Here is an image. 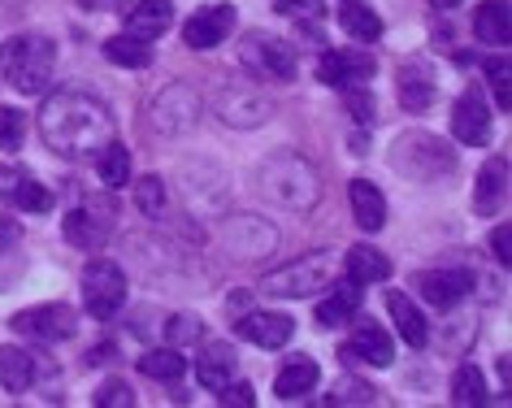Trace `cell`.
I'll use <instances>...</instances> for the list:
<instances>
[{
  "label": "cell",
  "mask_w": 512,
  "mask_h": 408,
  "mask_svg": "<svg viewBox=\"0 0 512 408\" xmlns=\"http://www.w3.org/2000/svg\"><path fill=\"white\" fill-rule=\"evenodd\" d=\"M40 131H44V144L61 152V157H96L113 139V113L92 92L66 87V92H53L44 100Z\"/></svg>",
  "instance_id": "6da1fadb"
},
{
  "label": "cell",
  "mask_w": 512,
  "mask_h": 408,
  "mask_svg": "<svg viewBox=\"0 0 512 408\" xmlns=\"http://www.w3.org/2000/svg\"><path fill=\"white\" fill-rule=\"evenodd\" d=\"M256 187H261L265 200H274L278 209H291V213H304L313 209L322 187H317V170L296 152H278V157L261 161L256 170Z\"/></svg>",
  "instance_id": "7a4b0ae2"
},
{
  "label": "cell",
  "mask_w": 512,
  "mask_h": 408,
  "mask_svg": "<svg viewBox=\"0 0 512 408\" xmlns=\"http://www.w3.org/2000/svg\"><path fill=\"white\" fill-rule=\"evenodd\" d=\"M57 66V48L44 35H9L0 44V74L18 87L22 96H40Z\"/></svg>",
  "instance_id": "3957f363"
},
{
  "label": "cell",
  "mask_w": 512,
  "mask_h": 408,
  "mask_svg": "<svg viewBox=\"0 0 512 408\" xmlns=\"http://www.w3.org/2000/svg\"><path fill=\"white\" fill-rule=\"evenodd\" d=\"M391 170L413 178V183H434V178H447L456 170V152L439 135L408 131L391 144Z\"/></svg>",
  "instance_id": "277c9868"
},
{
  "label": "cell",
  "mask_w": 512,
  "mask_h": 408,
  "mask_svg": "<svg viewBox=\"0 0 512 408\" xmlns=\"http://www.w3.org/2000/svg\"><path fill=\"white\" fill-rule=\"evenodd\" d=\"M330 283V252H304L283 270H270L261 278V291L274 300H309Z\"/></svg>",
  "instance_id": "5b68a950"
},
{
  "label": "cell",
  "mask_w": 512,
  "mask_h": 408,
  "mask_svg": "<svg viewBox=\"0 0 512 408\" xmlns=\"http://www.w3.org/2000/svg\"><path fill=\"white\" fill-rule=\"evenodd\" d=\"M126 304V274L118 270V261H87L83 270V309L96 317V322H109L118 317V309Z\"/></svg>",
  "instance_id": "8992f818"
},
{
  "label": "cell",
  "mask_w": 512,
  "mask_h": 408,
  "mask_svg": "<svg viewBox=\"0 0 512 408\" xmlns=\"http://www.w3.org/2000/svg\"><path fill=\"white\" fill-rule=\"evenodd\" d=\"M217 118H222L226 126H261L265 118L274 113V100L261 92L256 83H239V79H230L222 83V92H217Z\"/></svg>",
  "instance_id": "52a82bcc"
},
{
  "label": "cell",
  "mask_w": 512,
  "mask_h": 408,
  "mask_svg": "<svg viewBox=\"0 0 512 408\" xmlns=\"http://www.w3.org/2000/svg\"><path fill=\"white\" fill-rule=\"evenodd\" d=\"M243 61H248L261 79H274V83L296 79V48L270 31H252L248 40H243Z\"/></svg>",
  "instance_id": "ba28073f"
},
{
  "label": "cell",
  "mask_w": 512,
  "mask_h": 408,
  "mask_svg": "<svg viewBox=\"0 0 512 408\" xmlns=\"http://www.w3.org/2000/svg\"><path fill=\"white\" fill-rule=\"evenodd\" d=\"M14 330L35 343H66L79 330V313L70 304H35V309H22L14 317Z\"/></svg>",
  "instance_id": "9c48e42d"
},
{
  "label": "cell",
  "mask_w": 512,
  "mask_h": 408,
  "mask_svg": "<svg viewBox=\"0 0 512 408\" xmlns=\"http://www.w3.org/2000/svg\"><path fill=\"white\" fill-rule=\"evenodd\" d=\"M378 61L365 53V48H326L322 61H317V79L335 92H348V87H361L374 79Z\"/></svg>",
  "instance_id": "30bf717a"
},
{
  "label": "cell",
  "mask_w": 512,
  "mask_h": 408,
  "mask_svg": "<svg viewBox=\"0 0 512 408\" xmlns=\"http://www.w3.org/2000/svg\"><path fill=\"white\" fill-rule=\"evenodd\" d=\"M196 113H200V100L191 92L187 83H174L165 87V92L152 100V126H157L161 135H183L196 126Z\"/></svg>",
  "instance_id": "8fae6325"
},
{
  "label": "cell",
  "mask_w": 512,
  "mask_h": 408,
  "mask_svg": "<svg viewBox=\"0 0 512 408\" xmlns=\"http://www.w3.org/2000/svg\"><path fill=\"white\" fill-rule=\"evenodd\" d=\"M113 235V209L109 204H79L66 213V239L83 252H100Z\"/></svg>",
  "instance_id": "7c38bea8"
},
{
  "label": "cell",
  "mask_w": 512,
  "mask_h": 408,
  "mask_svg": "<svg viewBox=\"0 0 512 408\" xmlns=\"http://www.w3.org/2000/svg\"><path fill=\"white\" fill-rule=\"evenodd\" d=\"M235 22L239 18H235V9L230 5H204V9H196V14L187 18L183 44L196 48V53H209V48H217L230 31H235Z\"/></svg>",
  "instance_id": "4fadbf2b"
},
{
  "label": "cell",
  "mask_w": 512,
  "mask_h": 408,
  "mask_svg": "<svg viewBox=\"0 0 512 408\" xmlns=\"http://www.w3.org/2000/svg\"><path fill=\"white\" fill-rule=\"evenodd\" d=\"M452 135L460 139V144H469V148L491 144V109H486V100H482L478 87H469V92L456 100V109H452Z\"/></svg>",
  "instance_id": "5bb4252c"
},
{
  "label": "cell",
  "mask_w": 512,
  "mask_h": 408,
  "mask_svg": "<svg viewBox=\"0 0 512 408\" xmlns=\"http://www.w3.org/2000/svg\"><path fill=\"white\" fill-rule=\"evenodd\" d=\"M417 287H421V296H426L434 309H456V304L473 291V274L465 270V265H447V270L421 274Z\"/></svg>",
  "instance_id": "9a60e30c"
},
{
  "label": "cell",
  "mask_w": 512,
  "mask_h": 408,
  "mask_svg": "<svg viewBox=\"0 0 512 408\" xmlns=\"http://www.w3.org/2000/svg\"><path fill=\"white\" fill-rule=\"evenodd\" d=\"M504 204H508V161L491 157L482 165V174H478V187H473V213L495 218Z\"/></svg>",
  "instance_id": "2e32d148"
},
{
  "label": "cell",
  "mask_w": 512,
  "mask_h": 408,
  "mask_svg": "<svg viewBox=\"0 0 512 408\" xmlns=\"http://www.w3.org/2000/svg\"><path fill=\"white\" fill-rule=\"evenodd\" d=\"M239 335L248 339V343H256V348H283V343L296 335V322H291L287 313H248V317H239Z\"/></svg>",
  "instance_id": "e0dca14e"
},
{
  "label": "cell",
  "mask_w": 512,
  "mask_h": 408,
  "mask_svg": "<svg viewBox=\"0 0 512 408\" xmlns=\"http://www.w3.org/2000/svg\"><path fill=\"white\" fill-rule=\"evenodd\" d=\"M343 361H369V365H391L395 361V339L387 335V330H382L378 322H365L356 326V339L348 343V348L339 352Z\"/></svg>",
  "instance_id": "ac0fdd59"
},
{
  "label": "cell",
  "mask_w": 512,
  "mask_h": 408,
  "mask_svg": "<svg viewBox=\"0 0 512 408\" xmlns=\"http://www.w3.org/2000/svg\"><path fill=\"white\" fill-rule=\"evenodd\" d=\"M348 204H352V218L361 231L378 235L382 226H387V200H382V191L369 183V178H352L348 183Z\"/></svg>",
  "instance_id": "d6986e66"
},
{
  "label": "cell",
  "mask_w": 512,
  "mask_h": 408,
  "mask_svg": "<svg viewBox=\"0 0 512 408\" xmlns=\"http://www.w3.org/2000/svg\"><path fill=\"white\" fill-rule=\"evenodd\" d=\"M317 378H322V369H317L313 356H291V361L278 369V378H274V395L278 400H304L313 387H317Z\"/></svg>",
  "instance_id": "ffe728a7"
},
{
  "label": "cell",
  "mask_w": 512,
  "mask_h": 408,
  "mask_svg": "<svg viewBox=\"0 0 512 408\" xmlns=\"http://www.w3.org/2000/svg\"><path fill=\"white\" fill-rule=\"evenodd\" d=\"M174 22V5L170 0H139V5L126 14V31L139 35V40H161Z\"/></svg>",
  "instance_id": "44dd1931"
},
{
  "label": "cell",
  "mask_w": 512,
  "mask_h": 408,
  "mask_svg": "<svg viewBox=\"0 0 512 408\" xmlns=\"http://www.w3.org/2000/svg\"><path fill=\"white\" fill-rule=\"evenodd\" d=\"M387 309H391V317H395V330H400V339L408 343V348H426V343H430L426 313H421L417 304L404 296V291H391V296H387Z\"/></svg>",
  "instance_id": "7402d4cb"
},
{
  "label": "cell",
  "mask_w": 512,
  "mask_h": 408,
  "mask_svg": "<svg viewBox=\"0 0 512 408\" xmlns=\"http://www.w3.org/2000/svg\"><path fill=\"white\" fill-rule=\"evenodd\" d=\"M361 296H365V291L356 287V283H343L335 291H326V300L317 304V326H322V330L348 326L352 317H356V309H361Z\"/></svg>",
  "instance_id": "603a6c76"
},
{
  "label": "cell",
  "mask_w": 512,
  "mask_h": 408,
  "mask_svg": "<svg viewBox=\"0 0 512 408\" xmlns=\"http://www.w3.org/2000/svg\"><path fill=\"white\" fill-rule=\"evenodd\" d=\"M434 74L421 66V61H408V66L400 70V105L408 113H421V109H430L434 105Z\"/></svg>",
  "instance_id": "cb8c5ba5"
},
{
  "label": "cell",
  "mask_w": 512,
  "mask_h": 408,
  "mask_svg": "<svg viewBox=\"0 0 512 408\" xmlns=\"http://www.w3.org/2000/svg\"><path fill=\"white\" fill-rule=\"evenodd\" d=\"M387 278H391V261L382 257L378 248L356 244V248L348 252V283L369 287V283H387Z\"/></svg>",
  "instance_id": "d4e9b609"
},
{
  "label": "cell",
  "mask_w": 512,
  "mask_h": 408,
  "mask_svg": "<svg viewBox=\"0 0 512 408\" xmlns=\"http://www.w3.org/2000/svg\"><path fill=\"white\" fill-rule=\"evenodd\" d=\"M339 27L348 31L356 44H374L382 35V18L365 5V0H343L339 5Z\"/></svg>",
  "instance_id": "484cf974"
},
{
  "label": "cell",
  "mask_w": 512,
  "mask_h": 408,
  "mask_svg": "<svg viewBox=\"0 0 512 408\" xmlns=\"http://www.w3.org/2000/svg\"><path fill=\"white\" fill-rule=\"evenodd\" d=\"M35 369L40 365H35V356L27 348H9V343L0 348V387L5 391H14V395L27 391L35 382Z\"/></svg>",
  "instance_id": "4316f807"
},
{
  "label": "cell",
  "mask_w": 512,
  "mask_h": 408,
  "mask_svg": "<svg viewBox=\"0 0 512 408\" xmlns=\"http://www.w3.org/2000/svg\"><path fill=\"white\" fill-rule=\"evenodd\" d=\"M473 35L491 48H508V0H486V5H478Z\"/></svg>",
  "instance_id": "83f0119b"
},
{
  "label": "cell",
  "mask_w": 512,
  "mask_h": 408,
  "mask_svg": "<svg viewBox=\"0 0 512 408\" xmlns=\"http://www.w3.org/2000/svg\"><path fill=\"white\" fill-rule=\"evenodd\" d=\"M196 378H200V387L222 391L226 382L235 378V352L222 348V343H213V348H204V356L196 361Z\"/></svg>",
  "instance_id": "f1b7e54d"
},
{
  "label": "cell",
  "mask_w": 512,
  "mask_h": 408,
  "mask_svg": "<svg viewBox=\"0 0 512 408\" xmlns=\"http://www.w3.org/2000/svg\"><path fill=\"white\" fill-rule=\"evenodd\" d=\"M105 57L113 61V66H126V70H144L152 66V40H139V35H113V40L105 44Z\"/></svg>",
  "instance_id": "f546056e"
},
{
  "label": "cell",
  "mask_w": 512,
  "mask_h": 408,
  "mask_svg": "<svg viewBox=\"0 0 512 408\" xmlns=\"http://www.w3.org/2000/svg\"><path fill=\"white\" fill-rule=\"evenodd\" d=\"M139 369H144V378H152V382H178L187 374V361L178 348H157L139 361Z\"/></svg>",
  "instance_id": "4dcf8cb0"
},
{
  "label": "cell",
  "mask_w": 512,
  "mask_h": 408,
  "mask_svg": "<svg viewBox=\"0 0 512 408\" xmlns=\"http://www.w3.org/2000/svg\"><path fill=\"white\" fill-rule=\"evenodd\" d=\"M96 157H100V183L105 187H126V178H131V152L109 139Z\"/></svg>",
  "instance_id": "1f68e13d"
},
{
  "label": "cell",
  "mask_w": 512,
  "mask_h": 408,
  "mask_svg": "<svg viewBox=\"0 0 512 408\" xmlns=\"http://www.w3.org/2000/svg\"><path fill=\"white\" fill-rule=\"evenodd\" d=\"M452 404H469V408L486 404V382H482V374L473 365H460L456 369V378H452Z\"/></svg>",
  "instance_id": "d6a6232c"
},
{
  "label": "cell",
  "mask_w": 512,
  "mask_h": 408,
  "mask_svg": "<svg viewBox=\"0 0 512 408\" xmlns=\"http://www.w3.org/2000/svg\"><path fill=\"white\" fill-rule=\"evenodd\" d=\"M9 196H14V204H18V209H27V213H48V209H53V191H48L44 183H35L31 174L22 178Z\"/></svg>",
  "instance_id": "836d02e7"
},
{
  "label": "cell",
  "mask_w": 512,
  "mask_h": 408,
  "mask_svg": "<svg viewBox=\"0 0 512 408\" xmlns=\"http://www.w3.org/2000/svg\"><path fill=\"white\" fill-rule=\"evenodd\" d=\"M165 339H170V348H187V343H200L204 339V322L196 313H174L170 322H165Z\"/></svg>",
  "instance_id": "e575fe53"
},
{
  "label": "cell",
  "mask_w": 512,
  "mask_h": 408,
  "mask_svg": "<svg viewBox=\"0 0 512 408\" xmlns=\"http://www.w3.org/2000/svg\"><path fill=\"white\" fill-rule=\"evenodd\" d=\"M22 139H27V118H22L18 109L0 105V148H5V152H18Z\"/></svg>",
  "instance_id": "d590c367"
},
{
  "label": "cell",
  "mask_w": 512,
  "mask_h": 408,
  "mask_svg": "<svg viewBox=\"0 0 512 408\" xmlns=\"http://www.w3.org/2000/svg\"><path fill=\"white\" fill-rule=\"evenodd\" d=\"M92 404L96 408H131L135 404V391H131V382L109 378V382H100V391L92 395Z\"/></svg>",
  "instance_id": "8d00e7d4"
},
{
  "label": "cell",
  "mask_w": 512,
  "mask_h": 408,
  "mask_svg": "<svg viewBox=\"0 0 512 408\" xmlns=\"http://www.w3.org/2000/svg\"><path fill=\"white\" fill-rule=\"evenodd\" d=\"M486 83H491V92L499 100V113H508V57L504 53L486 61Z\"/></svg>",
  "instance_id": "74e56055"
},
{
  "label": "cell",
  "mask_w": 512,
  "mask_h": 408,
  "mask_svg": "<svg viewBox=\"0 0 512 408\" xmlns=\"http://www.w3.org/2000/svg\"><path fill=\"white\" fill-rule=\"evenodd\" d=\"M135 200H139V209H144L148 218H152V213H161V209H165V183H161L157 174L139 178V191H135Z\"/></svg>",
  "instance_id": "f35d334b"
},
{
  "label": "cell",
  "mask_w": 512,
  "mask_h": 408,
  "mask_svg": "<svg viewBox=\"0 0 512 408\" xmlns=\"http://www.w3.org/2000/svg\"><path fill=\"white\" fill-rule=\"evenodd\" d=\"M274 9H278V14H287V18L313 22V18L326 14V0H274Z\"/></svg>",
  "instance_id": "ab89813d"
},
{
  "label": "cell",
  "mask_w": 512,
  "mask_h": 408,
  "mask_svg": "<svg viewBox=\"0 0 512 408\" xmlns=\"http://www.w3.org/2000/svg\"><path fill=\"white\" fill-rule=\"evenodd\" d=\"M335 404H374V387H365V382H339L335 395H330Z\"/></svg>",
  "instance_id": "60d3db41"
},
{
  "label": "cell",
  "mask_w": 512,
  "mask_h": 408,
  "mask_svg": "<svg viewBox=\"0 0 512 408\" xmlns=\"http://www.w3.org/2000/svg\"><path fill=\"white\" fill-rule=\"evenodd\" d=\"M222 404H226V408H252L256 395H252L248 382H235V378H230L226 387H222Z\"/></svg>",
  "instance_id": "b9f144b4"
},
{
  "label": "cell",
  "mask_w": 512,
  "mask_h": 408,
  "mask_svg": "<svg viewBox=\"0 0 512 408\" xmlns=\"http://www.w3.org/2000/svg\"><path fill=\"white\" fill-rule=\"evenodd\" d=\"M508 248H512V231H508V222H499L495 231H491V252H495V261L499 265H508L512 257H508Z\"/></svg>",
  "instance_id": "7bdbcfd3"
},
{
  "label": "cell",
  "mask_w": 512,
  "mask_h": 408,
  "mask_svg": "<svg viewBox=\"0 0 512 408\" xmlns=\"http://www.w3.org/2000/svg\"><path fill=\"white\" fill-rule=\"evenodd\" d=\"M22 178H27V170H9V165H0V196H9Z\"/></svg>",
  "instance_id": "ee69618b"
},
{
  "label": "cell",
  "mask_w": 512,
  "mask_h": 408,
  "mask_svg": "<svg viewBox=\"0 0 512 408\" xmlns=\"http://www.w3.org/2000/svg\"><path fill=\"white\" fill-rule=\"evenodd\" d=\"M79 5L87 9V14H109V9H118L122 0H79Z\"/></svg>",
  "instance_id": "f6af8a7d"
},
{
  "label": "cell",
  "mask_w": 512,
  "mask_h": 408,
  "mask_svg": "<svg viewBox=\"0 0 512 408\" xmlns=\"http://www.w3.org/2000/svg\"><path fill=\"white\" fill-rule=\"evenodd\" d=\"M434 5H443V9H452V5H460V0H434Z\"/></svg>",
  "instance_id": "bcb514c9"
}]
</instances>
